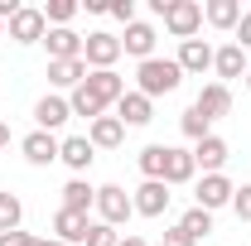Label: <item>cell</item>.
<instances>
[{"mask_svg": "<svg viewBox=\"0 0 251 246\" xmlns=\"http://www.w3.org/2000/svg\"><path fill=\"white\" fill-rule=\"evenodd\" d=\"M87 227H92V217H82V213H68V208L53 213V237L63 246H82L87 242Z\"/></svg>", "mask_w": 251, "mask_h": 246, "instance_id": "cell-17", "label": "cell"}, {"mask_svg": "<svg viewBox=\"0 0 251 246\" xmlns=\"http://www.w3.org/2000/svg\"><path fill=\"white\" fill-rule=\"evenodd\" d=\"M237 49H251V10H242V25H237Z\"/></svg>", "mask_w": 251, "mask_h": 246, "instance_id": "cell-36", "label": "cell"}, {"mask_svg": "<svg viewBox=\"0 0 251 246\" xmlns=\"http://www.w3.org/2000/svg\"><path fill=\"white\" fill-rule=\"evenodd\" d=\"M164 29L174 34L179 44H184V39H198V29H203V5H198V0H169Z\"/></svg>", "mask_w": 251, "mask_h": 246, "instance_id": "cell-4", "label": "cell"}, {"mask_svg": "<svg viewBox=\"0 0 251 246\" xmlns=\"http://www.w3.org/2000/svg\"><path fill=\"white\" fill-rule=\"evenodd\" d=\"M247 92H251V68H247Z\"/></svg>", "mask_w": 251, "mask_h": 246, "instance_id": "cell-41", "label": "cell"}, {"mask_svg": "<svg viewBox=\"0 0 251 246\" xmlns=\"http://www.w3.org/2000/svg\"><path fill=\"white\" fill-rule=\"evenodd\" d=\"M34 121H39V130H58V125H68L73 121V106H68V97H58V92H49V97H39L34 101Z\"/></svg>", "mask_w": 251, "mask_h": 246, "instance_id": "cell-11", "label": "cell"}, {"mask_svg": "<svg viewBox=\"0 0 251 246\" xmlns=\"http://www.w3.org/2000/svg\"><path fill=\"white\" fill-rule=\"evenodd\" d=\"M121 242V232H116V227H106V222H92V227H87V242L82 246H116Z\"/></svg>", "mask_w": 251, "mask_h": 246, "instance_id": "cell-31", "label": "cell"}, {"mask_svg": "<svg viewBox=\"0 0 251 246\" xmlns=\"http://www.w3.org/2000/svg\"><path fill=\"white\" fill-rule=\"evenodd\" d=\"M116 246H150V242H145V237H135V232H130V237H121V242H116Z\"/></svg>", "mask_w": 251, "mask_h": 246, "instance_id": "cell-38", "label": "cell"}, {"mask_svg": "<svg viewBox=\"0 0 251 246\" xmlns=\"http://www.w3.org/2000/svg\"><path fill=\"white\" fill-rule=\"evenodd\" d=\"M49 82H53V87H63V92L82 87V82H87V63H82V58H63V63H49Z\"/></svg>", "mask_w": 251, "mask_h": 246, "instance_id": "cell-21", "label": "cell"}, {"mask_svg": "<svg viewBox=\"0 0 251 246\" xmlns=\"http://www.w3.org/2000/svg\"><path fill=\"white\" fill-rule=\"evenodd\" d=\"M58 159L73 169V179H82V174L92 169V159H97V145L87 140V135H68V140H63V150H58Z\"/></svg>", "mask_w": 251, "mask_h": 246, "instance_id": "cell-14", "label": "cell"}, {"mask_svg": "<svg viewBox=\"0 0 251 246\" xmlns=\"http://www.w3.org/2000/svg\"><path fill=\"white\" fill-rule=\"evenodd\" d=\"M232 213L242 217V222H251V184H242L237 193H232Z\"/></svg>", "mask_w": 251, "mask_h": 246, "instance_id": "cell-32", "label": "cell"}, {"mask_svg": "<svg viewBox=\"0 0 251 246\" xmlns=\"http://www.w3.org/2000/svg\"><path fill=\"white\" fill-rule=\"evenodd\" d=\"M179 130H184L188 140H193V145H198V140H208V135H213V121H208V116H203V111H198V106H188L184 116H179Z\"/></svg>", "mask_w": 251, "mask_h": 246, "instance_id": "cell-26", "label": "cell"}, {"mask_svg": "<svg viewBox=\"0 0 251 246\" xmlns=\"http://www.w3.org/2000/svg\"><path fill=\"white\" fill-rule=\"evenodd\" d=\"M20 150H25V159H29L34 169H49V164L58 159L63 140H58V135H49V130H29V135L20 140Z\"/></svg>", "mask_w": 251, "mask_h": 246, "instance_id": "cell-10", "label": "cell"}, {"mask_svg": "<svg viewBox=\"0 0 251 246\" xmlns=\"http://www.w3.org/2000/svg\"><path fill=\"white\" fill-rule=\"evenodd\" d=\"M193 106H198L208 121H218V116H227V111H232V87H227V82H208V87L198 92V101H193Z\"/></svg>", "mask_w": 251, "mask_h": 246, "instance_id": "cell-18", "label": "cell"}, {"mask_svg": "<svg viewBox=\"0 0 251 246\" xmlns=\"http://www.w3.org/2000/svg\"><path fill=\"white\" fill-rule=\"evenodd\" d=\"M193 174H198V164H193V150H179V145H169V159H164V184H193Z\"/></svg>", "mask_w": 251, "mask_h": 246, "instance_id": "cell-20", "label": "cell"}, {"mask_svg": "<svg viewBox=\"0 0 251 246\" xmlns=\"http://www.w3.org/2000/svg\"><path fill=\"white\" fill-rule=\"evenodd\" d=\"M87 140H92L97 150H116V145L126 140V125L116 121V116H97V121L87 125Z\"/></svg>", "mask_w": 251, "mask_h": 246, "instance_id": "cell-23", "label": "cell"}, {"mask_svg": "<svg viewBox=\"0 0 251 246\" xmlns=\"http://www.w3.org/2000/svg\"><path fill=\"white\" fill-rule=\"evenodd\" d=\"M0 246H39V237H29V232H0Z\"/></svg>", "mask_w": 251, "mask_h": 246, "instance_id": "cell-35", "label": "cell"}, {"mask_svg": "<svg viewBox=\"0 0 251 246\" xmlns=\"http://www.w3.org/2000/svg\"><path fill=\"white\" fill-rule=\"evenodd\" d=\"M44 34H49V20H44V10H34V5H20V10H15V20H10V39H15V44H44Z\"/></svg>", "mask_w": 251, "mask_h": 246, "instance_id": "cell-8", "label": "cell"}, {"mask_svg": "<svg viewBox=\"0 0 251 246\" xmlns=\"http://www.w3.org/2000/svg\"><path fill=\"white\" fill-rule=\"evenodd\" d=\"M116 121H121V125H130V130L150 125V121H155V101H150V97H140L135 87H130V92L116 101Z\"/></svg>", "mask_w": 251, "mask_h": 246, "instance_id": "cell-12", "label": "cell"}, {"mask_svg": "<svg viewBox=\"0 0 251 246\" xmlns=\"http://www.w3.org/2000/svg\"><path fill=\"white\" fill-rule=\"evenodd\" d=\"M63 208L87 217V213L97 208V188L87 184V179H68V184H63Z\"/></svg>", "mask_w": 251, "mask_h": 246, "instance_id": "cell-22", "label": "cell"}, {"mask_svg": "<svg viewBox=\"0 0 251 246\" xmlns=\"http://www.w3.org/2000/svg\"><path fill=\"white\" fill-rule=\"evenodd\" d=\"M179 82H184V68H179L174 58H159V53H155V58H145L140 68H135V92L150 97V101L179 92Z\"/></svg>", "mask_w": 251, "mask_h": 246, "instance_id": "cell-1", "label": "cell"}, {"mask_svg": "<svg viewBox=\"0 0 251 246\" xmlns=\"http://www.w3.org/2000/svg\"><path fill=\"white\" fill-rule=\"evenodd\" d=\"M5 145H10V125H0V150H5Z\"/></svg>", "mask_w": 251, "mask_h": 246, "instance_id": "cell-39", "label": "cell"}, {"mask_svg": "<svg viewBox=\"0 0 251 246\" xmlns=\"http://www.w3.org/2000/svg\"><path fill=\"white\" fill-rule=\"evenodd\" d=\"M20 222H25V203L15 193H0V232H20Z\"/></svg>", "mask_w": 251, "mask_h": 246, "instance_id": "cell-28", "label": "cell"}, {"mask_svg": "<svg viewBox=\"0 0 251 246\" xmlns=\"http://www.w3.org/2000/svg\"><path fill=\"white\" fill-rule=\"evenodd\" d=\"M232 193H237V184H232L227 174H203L198 188H193V208H203V213L232 208Z\"/></svg>", "mask_w": 251, "mask_h": 246, "instance_id": "cell-5", "label": "cell"}, {"mask_svg": "<svg viewBox=\"0 0 251 246\" xmlns=\"http://www.w3.org/2000/svg\"><path fill=\"white\" fill-rule=\"evenodd\" d=\"M111 15L121 25H135V0H111Z\"/></svg>", "mask_w": 251, "mask_h": 246, "instance_id": "cell-34", "label": "cell"}, {"mask_svg": "<svg viewBox=\"0 0 251 246\" xmlns=\"http://www.w3.org/2000/svg\"><path fill=\"white\" fill-rule=\"evenodd\" d=\"M77 10H82L77 0H49V5H44V20H49V29H68Z\"/></svg>", "mask_w": 251, "mask_h": 246, "instance_id": "cell-27", "label": "cell"}, {"mask_svg": "<svg viewBox=\"0 0 251 246\" xmlns=\"http://www.w3.org/2000/svg\"><path fill=\"white\" fill-rule=\"evenodd\" d=\"M179 227H184L193 242H203V237L213 232V213H203V208H188V213L179 217Z\"/></svg>", "mask_w": 251, "mask_h": 246, "instance_id": "cell-29", "label": "cell"}, {"mask_svg": "<svg viewBox=\"0 0 251 246\" xmlns=\"http://www.w3.org/2000/svg\"><path fill=\"white\" fill-rule=\"evenodd\" d=\"M82 87H87V97L106 111V106H116V101L126 97V77L116 73V68H106V73H87V82H82Z\"/></svg>", "mask_w": 251, "mask_h": 246, "instance_id": "cell-6", "label": "cell"}, {"mask_svg": "<svg viewBox=\"0 0 251 246\" xmlns=\"http://www.w3.org/2000/svg\"><path fill=\"white\" fill-rule=\"evenodd\" d=\"M174 63L184 68V77H203V73L213 68V44H208V39H184L179 53H174Z\"/></svg>", "mask_w": 251, "mask_h": 246, "instance_id": "cell-9", "label": "cell"}, {"mask_svg": "<svg viewBox=\"0 0 251 246\" xmlns=\"http://www.w3.org/2000/svg\"><path fill=\"white\" fill-rule=\"evenodd\" d=\"M164 159H169V145H145L135 154V164H140L145 179H164Z\"/></svg>", "mask_w": 251, "mask_h": 246, "instance_id": "cell-25", "label": "cell"}, {"mask_svg": "<svg viewBox=\"0 0 251 246\" xmlns=\"http://www.w3.org/2000/svg\"><path fill=\"white\" fill-rule=\"evenodd\" d=\"M164 246H198V242H193V237H188L184 227L174 222V227H164Z\"/></svg>", "mask_w": 251, "mask_h": 246, "instance_id": "cell-33", "label": "cell"}, {"mask_svg": "<svg viewBox=\"0 0 251 246\" xmlns=\"http://www.w3.org/2000/svg\"><path fill=\"white\" fill-rule=\"evenodd\" d=\"M203 20L213 29H237L242 25V0H208L203 5Z\"/></svg>", "mask_w": 251, "mask_h": 246, "instance_id": "cell-24", "label": "cell"}, {"mask_svg": "<svg viewBox=\"0 0 251 246\" xmlns=\"http://www.w3.org/2000/svg\"><path fill=\"white\" fill-rule=\"evenodd\" d=\"M169 198H174V193H169L164 179H145V184L130 193V203H135L140 217H164V213H169Z\"/></svg>", "mask_w": 251, "mask_h": 246, "instance_id": "cell-7", "label": "cell"}, {"mask_svg": "<svg viewBox=\"0 0 251 246\" xmlns=\"http://www.w3.org/2000/svg\"><path fill=\"white\" fill-rule=\"evenodd\" d=\"M44 49H49V63L82 58V34H73V29H49V34H44Z\"/></svg>", "mask_w": 251, "mask_h": 246, "instance_id": "cell-19", "label": "cell"}, {"mask_svg": "<svg viewBox=\"0 0 251 246\" xmlns=\"http://www.w3.org/2000/svg\"><path fill=\"white\" fill-rule=\"evenodd\" d=\"M247 49H237V44H222L213 49V73H218V82H232V77H247Z\"/></svg>", "mask_w": 251, "mask_h": 246, "instance_id": "cell-16", "label": "cell"}, {"mask_svg": "<svg viewBox=\"0 0 251 246\" xmlns=\"http://www.w3.org/2000/svg\"><path fill=\"white\" fill-rule=\"evenodd\" d=\"M155 25H145V20H135V25H126V34H121V53H130V58H155Z\"/></svg>", "mask_w": 251, "mask_h": 246, "instance_id": "cell-13", "label": "cell"}, {"mask_svg": "<svg viewBox=\"0 0 251 246\" xmlns=\"http://www.w3.org/2000/svg\"><path fill=\"white\" fill-rule=\"evenodd\" d=\"M87 15H111V0H77Z\"/></svg>", "mask_w": 251, "mask_h": 246, "instance_id": "cell-37", "label": "cell"}, {"mask_svg": "<svg viewBox=\"0 0 251 246\" xmlns=\"http://www.w3.org/2000/svg\"><path fill=\"white\" fill-rule=\"evenodd\" d=\"M68 106H73V116H87V125H92L97 116H106V111L97 106L92 97H87V87H73V97H68Z\"/></svg>", "mask_w": 251, "mask_h": 246, "instance_id": "cell-30", "label": "cell"}, {"mask_svg": "<svg viewBox=\"0 0 251 246\" xmlns=\"http://www.w3.org/2000/svg\"><path fill=\"white\" fill-rule=\"evenodd\" d=\"M232 159V145L222 140V135H208V140H198L193 145V164L203 169V174H222V164Z\"/></svg>", "mask_w": 251, "mask_h": 246, "instance_id": "cell-15", "label": "cell"}, {"mask_svg": "<svg viewBox=\"0 0 251 246\" xmlns=\"http://www.w3.org/2000/svg\"><path fill=\"white\" fill-rule=\"evenodd\" d=\"M135 217V203H130V193L121 184H101L97 188V222H106V227H121Z\"/></svg>", "mask_w": 251, "mask_h": 246, "instance_id": "cell-3", "label": "cell"}, {"mask_svg": "<svg viewBox=\"0 0 251 246\" xmlns=\"http://www.w3.org/2000/svg\"><path fill=\"white\" fill-rule=\"evenodd\" d=\"M39 246H63V242H58V237H44V242H39Z\"/></svg>", "mask_w": 251, "mask_h": 246, "instance_id": "cell-40", "label": "cell"}, {"mask_svg": "<svg viewBox=\"0 0 251 246\" xmlns=\"http://www.w3.org/2000/svg\"><path fill=\"white\" fill-rule=\"evenodd\" d=\"M121 58V39L106 29H92L82 39V63H87V73H106V68H116Z\"/></svg>", "mask_w": 251, "mask_h": 246, "instance_id": "cell-2", "label": "cell"}]
</instances>
